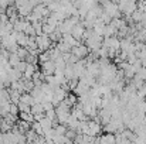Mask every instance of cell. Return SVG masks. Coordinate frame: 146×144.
<instances>
[{
    "label": "cell",
    "mask_w": 146,
    "mask_h": 144,
    "mask_svg": "<svg viewBox=\"0 0 146 144\" xmlns=\"http://www.w3.org/2000/svg\"><path fill=\"white\" fill-rule=\"evenodd\" d=\"M36 41H37V48H38L40 52H47V51H50L51 40H50L48 36H46V34L37 36L36 37Z\"/></svg>",
    "instance_id": "obj_1"
},
{
    "label": "cell",
    "mask_w": 146,
    "mask_h": 144,
    "mask_svg": "<svg viewBox=\"0 0 146 144\" xmlns=\"http://www.w3.org/2000/svg\"><path fill=\"white\" fill-rule=\"evenodd\" d=\"M16 41H17V45L19 47H27V43H29V36L24 34V33H17L16 34Z\"/></svg>",
    "instance_id": "obj_2"
},
{
    "label": "cell",
    "mask_w": 146,
    "mask_h": 144,
    "mask_svg": "<svg viewBox=\"0 0 146 144\" xmlns=\"http://www.w3.org/2000/svg\"><path fill=\"white\" fill-rule=\"evenodd\" d=\"M20 102L21 103H24L26 106H33V105H36V100H34V97L30 95V93H24V95H21V97H20Z\"/></svg>",
    "instance_id": "obj_3"
},
{
    "label": "cell",
    "mask_w": 146,
    "mask_h": 144,
    "mask_svg": "<svg viewBox=\"0 0 146 144\" xmlns=\"http://www.w3.org/2000/svg\"><path fill=\"white\" fill-rule=\"evenodd\" d=\"M21 62V59H20V57L17 55V54H10V57H9V64H10V66H17Z\"/></svg>",
    "instance_id": "obj_4"
},
{
    "label": "cell",
    "mask_w": 146,
    "mask_h": 144,
    "mask_svg": "<svg viewBox=\"0 0 146 144\" xmlns=\"http://www.w3.org/2000/svg\"><path fill=\"white\" fill-rule=\"evenodd\" d=\"M31 130H33V132H36V133H37V136H43V134H44V130H43V127H41V124H40L38 122L31 123Z\"/></svg>",
    "instance_id": "obj_5"
},
{
    "label": "cell",
    "mask_w": 146,
    "mask_h": 144,
    "mask_svg": "<svg viewBox=\"0 0 146 144\" xmlns=\"http://www.w3.org/2000/svg\"><path fill=\"white\" fill-rule=\"evenodd\" d=\"M85 54H87V48L85 47L77 45V47L74 48V55H75V57H82V55H85Z\"/></svg>",
    "instance_id": "obj_6"
},
{
    "label": "cell",
    "mask_w": 146,
    "mask_h": 144,
    "mask_svg": "<svg viewBox=\"0 0 146 144\" xmlns=\"http://www.w3.org/2000/svg\"><path fill=\"white\" fill-rule=\"evenodd\" d=\"M1 123H3V117L0 116V133H1Z\"/></svg>",
    "instance_id": "obj_7"
}]
</instances>
